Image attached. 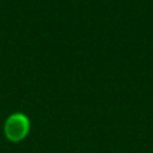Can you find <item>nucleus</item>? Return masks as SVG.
Listing matches in <instances>:
<instances>
[{"instance_id":"obj_1","label":"nucleus","mask_w":153,"mask_h":153,"mask_svg":"<svg viewBox=\"0 0 153 153\" xmlns=\"http://www.w3.org/2000/svg\"><path fill=\"white\" fill-rule=\"evenodd\" d=\"M31 132V120L23 111H13L3 124V134L11 144H20Z\"/></svg>"}]
</instances>
